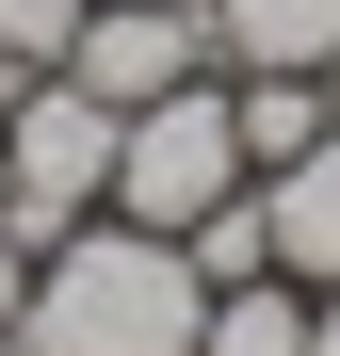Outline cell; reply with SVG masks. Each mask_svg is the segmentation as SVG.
Instances as JSON below:
<instances>
[{"mask_svg": "<svg viewBox=\"0 0 340 356\" xmlns=\"http://www.w3.org/2000/svg\"><path fill=\"white\" fill-rule=\"evenodd\" d=\"M243 178H259V162H243V130H227V65H211V81L146 97L130 130H113V195H97V211H130V227H162V243H179V227L227 211Z\"/></svg>", "mask_w": 340, "mask_h": 356, "instance_id": "obj_3", "label": "cell"}, {"mask_svg": "<svg viewBox=\"0 0 340 356\" xmlns=\"http://www.w3.org/2000/svg\"><path fill=\"white\" fill-rule=\"evenodd\" d=\"M195 308H211V275L162 227L81 211L33 259V291H17V356H195Z\"/></svg>", "mask_w": 340, "mask_h": 356, "instance_id": "obj_1", "label": "cell"}, {"mask_svg": "<svg viewBox=\"0 0 340 356\" xmlns=\"http://www.w3.org/2000/svg\"><path fill=\"white\" fill-rule=\"evenodd\" d=\"M81 17H97V0H0V81H49L81 49Z\"/></svg>", "mask_w": 340, "mask_h": 356, "instance_id": "obj_10", "label": "cell"}, {"mask_svg": "<svg viewBox=\"0 0 340 356\" xmlns=\"http://www.w3.org/2000/svg\"><path fill=\"white\" fill-rule=\"evenodd\" d=\"M308 356H340V291H308Z\"/></svg>", "mask_w": 340, "mask_h": 356, "instance_id": "obj_12", "label": "cell"}, {"mask_svg": "<svg viewBox=\"0 0 340 356\" xmlns=\"http://www.w3.org/2000/svg\"><path fill=\"white\" fill-rule=\"evenodd\" d=\"M211 49L227 65H324L340 49V0H211Z\"/></svg>", "mask_w": 340, "mask_h": 356, "instance_id": "obj_7", "label": "cell"}, {"mask_svg": "<svg viewBox=\"0 0 340 356\" xmlns=\"http://www.w3.org/2000/svg\"><path fill=\"white\" fill-rule=\"evenodd\" d=\"M113 130H130V113H97L65 65L0 97V243H17V259H49V243L113 195Z\"/></svg>", "mask_w": 340, "mask_h": 356, "instance_id": "obj_2", "label": "cell"}, {"mask_svg": "<svg viewBox=\"0 0 340 356\" xmlns=\"http://www.w3.org/2000/svg\"><path fill=\"white\" fill-rule=\"evenodd\" d=\"M195 356H308V291H292V275L211 291V308H195Z\"/></svg>", "mask_w": 340, "mask_h": 356, "instance_id": "obj_8", "label": "cell"}, {"mask_svg": "<svg viewBox=\"0 0 340 356\" xmlns=\"http://www.w3.org/2000/svg\"><path fill=\"white\" fill-rule=\"evenodd\" d=\"M179 259H195L211 291H243V275H275V211H259V178H243L227 211H195V227H179Z\"/></svg>", "mask_w": 340, "mask_h": 356, "instance_id": "obj_9", "label": "cell"}, {"mask_svg": "<svg viewBox=\"0 0 340 356\" xmlns=\"http://www.w3.org/2000/svg\"><path fill=\"white\" fill-rule=\"evenodd\" d=\"M259 211H275V275H292V291H340V130L308 162H275Z\"/></svg>", "mask_w": 340, "mask_h": 356, "instance_id": "obj_5", "label": "cell"}, {"mask_svg": "<svg viewBox=\"0 0 340 356\" xmlns=\"http://www.w3.org/2000/svg\"><path fill=\"white\" fill-rule=\"evenodd\" d=\"M0 356H17V340H0Z\"/></svg>", "mask_w": 340, "mask_h": 356, "instance_id": "obj_14", "label": "cell"}, {"mask_svg": "<svg viewBox=\"0 0 340 356\" xmlns=\"http://www.w3.org/2000/svg\"><path fill=\"white\" fill-rule=\"evenodd\" d=\"M17 291H33V259H17V243H0V340H17Z\"/></svg>", "mask_w": 340, "mask_h": 356, "instance_id": "obj_11", "label": "cell"}, {"mask_svg": "<svg viewBox=\"0 0 340 356\" xmlns=\"http://www.w3.org/2000/svg\"><path fill=\"white\" fill-rule=\"evenodd\" d=\"M227 130H243V162L275 178V162H308L340 113H324V65H227Z\"/></svg>", "mask_w": 340, "mask_h": 356, "instance_id": "obj_6", "label": "cell"}, {"mask_svg": "<svg viewBox=\"0 0 340 356\" xmlns=\"http://www.w3.org/2000/svg\"><path fill=\"white\" fill-rule=\"evenodd\" d=\"M324 113H340V49H324Z\"/></svg>", "mask_w": 340, "mask_h": 356, "instance_id": "obj_13", "label": "cell"}, {"mask_svg": "<svg viewBox=\"0 0 340 356\" xmlns=\"http://www.w3.org/2000/svg\"><path fill=\"white\" fill-rule=\"evenodd\" d=\"M227 49H211V0H97L81 17V49H65V81L97 97V113H146V97H179V81H211Z\"/></svg>", "mask_w": 340, "mask_h": 356, "instance_id": "obj_4", "label": "cell"}]
</instances>
